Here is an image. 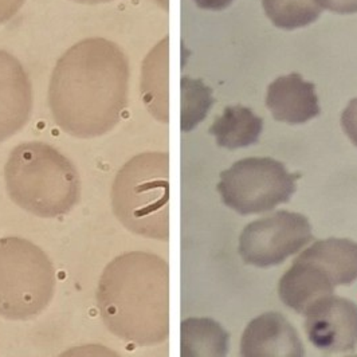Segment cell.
Returning <instances> with one entry per match:
<instances>
[{
	"label": "cell",
	"mask_w": 357,
	"mask_h": 357,
	"mask_svg": "<svg viewBox=\"0 0 357 357\" xmlns=\"http://www.w3.org/2000/svg\"><path fill=\"white\" fill-rule=\"evenodd\" d=\"M55 270L47 254L19 236L0 239V317L27 321L53 301Z\"/></svg>",
	"instance_id": "5"
},
{
	"label": "cell",
	"mask_w": 357,
	"mask_h": 357,
	"mask_svg": "<svg viewBox=\"0 0 357 357\" xmlns=\"http://www.w3.org/2000/svg\"><path fill=\"white\" fill-rule=\"evenodd\" d=\"M241 356L303 357L305 347L297 331L281 313L268 312L246 326L241 339Z\"/></svg>",
	"instance_id": "10"
},
{
	"label": "cell",
	"mask_w": 357,
	"mask_h": 357,
	"mask_svg": "<svg viewBox=\"0 0 357 357\" xmlns=\"http://www.w3.org/2000/svg\"><path fill=\"white\" fill-rule=\"evenodd\" d=\"M199 8L207 11H223L230 7L234 0H192Z\"/></svg>",
	"instance_id": "22"
},
{
	"label": "cell",
	"mask_w": 357,
	"mask_h": 357,
	"mask_svg": "<svg viewBox=\"0 0 357 357\" xmlns=\"http://www.w3.org/2000/svg\"><path fill=\"white\" fill-rule=\"evenodd\" d=\"M305 333L325 354L354 351L357 345V304L333 294L319 298L305 310Z\"/></svg>",
	"instance_id": "8"
},
{
	"label": "cell",
	"mask_w": 357,
	"mask_h": 357,
	"mask_svg": "<svg viewBox=\"0 0 357 357\" xmlns=\"http://www.w3.org/2000/svg\"><path fill=\"white\" fill-rule=\"evenodd\" d=\"M264 130V120L242 105L227 107L210 128L216 144L227 149L246 148L259 142Z\"/></svg>",
	"instance_id": "15"
},
{
	"label": "cell",
	"mask_w": 357,
	"mask_h": 357,
	"mask_svg": "<svg viewBox=\"0 0 357 357\" xmlns=\"http://www.w3.org/2000/svg\"><path fill=\"white\" fill-rule=\"evenodd\" d=\"M312 241V225L306 216L277 211L243 229L238 251L246 265L266 268L281 265Z\"/></svg>",
	"instance_id": "7"
},
{
	"label": "cell",
	"mask_w": 357,
	"mask_h": 357,
	"mask_svg": "<svg viewBox=\"0 0 357 357\" xmlns=\"http://www.w3.org/2000/svg\"><path fill=\"white\" fill-rule=\"evenodd\" d=\"M211 89L200 79H181V129L188 132L207 116L214 104Z\"/></svg>",
	"instance_id": "18"
},
{
	"label": "cell",
	"mask_w": 357,
	"mask_h": 357,
	"mask_svg": "<svg viewBox=\"0 0 357 357\" xmlns=\"http://www.w3.org/2000/svg\"><path fill=\"white\" fill-rule=\"evenodd\" d=\"M321 10L339 15L357 14V0H316Z\"/></svg>",
	"instance_id": "20"
},
{
	"label": "cell",
	"mask_w": 357,
	"mask_h": 357,
	"mask_svg": "<svg viewBox=\"0 0 357 357\" xmlns=\"http://www.w3.org/2000/svg\"><path fill=\"white\" fill-rule=\"evenodd\" d=\"M341 126L349 140L357 146V98H354L341 114Z\"/></svg>",
	"instance_id": "19"
},
{
	"label": "cell",
	"mask_w": 357,
	"mask_h": 357,
	"mask_svg": "<svg viewBox=\"0 0 357 357\" xmlns=\"http://www.w3.org/2000/svg\"><path fill=\"white\" fill-rule=\"evenodd\" d=\"M129 78V59L117 43L101 36L77 42L50 77L47 100L55 124L77 139L107 135L128 105Z\"/></svg>",
	"instance_id": "1"
},
{
	"label": "cell",
	"mask_w": 357,
	"mask_h": 357,
	"mask_svg": "<svg viewBox=\"0 0 357 357\" xmlns=\"http://www.w3.org/2000/svg\"><path fill=\"white\" fill-rule=\"evenodd\" d=\"M335 289L336 286L321 268L298 255L281 277L278 294L287 307L304 314L310 305L321 297L333 294Z\"/></svg>",
	"instance_id": "12"
},
{
	"label": "cell",
	"mask_w": 357,
	"mask_h": 357,
	"mask_svg": "<svg viewBox=\"0 0 357 357\" xmlns=\"http://www.w3.org/2000/svg\"><path fill=\"white\" fill-rule=\"evenodd\" d=\"M169 158L165 152H144L120 168L112 184V210L128 231L168 238Z\"/></svg>",
	"instance_id": "4"
},
{
	"label": "cell",
	"mask_w": 357,
	"mask_h": 357,
	"mask_svg": "<svg viewBox=\"0 0 357 357\" xmlns=\"http://www.w3.org/2000/svg\"><path fill=\"white\" fill-rule=\"evenodd\" d=\"M34 107L30 77L17 56L0 49V143L27 126Z\"/></svg>",
	"instance_id": "9"
},
{
	"label": "cell",
	"mask_w": 357,
	"mask_h": 357,
	"mask_svg": "<svg viewBox=\"0 0 357 357\" xmlns=\"http://www.w3.org/2000/svg\"><path fill=\"white\" fill-rule=\"evenodd\" d=\"M4 181L10 199L38 218L69 214L81 197L75 165L42 142H26L11 151L4 165Z\"/></svg>",
	"instance_id": "3"
},
{
	"label": "cell",
	"mask_w": 357,
	"mask_h": 357,
	"mask_svg": "<svg viewBox=\"0 0 357 357\" xmlns=\"http://www.w3.org/2000/svg\"><path fill=\"white\" fill-rule=\"evenodd\" d=\"M298 176L271 158H248L220 174L216 185L225 206L241 215L262 214L290 200Z\"/></svg>",
	"instance_id": "6"
},
{
	"label": "cell",
	"mask_w": 357,
	"mask_h": 357,
	"mask_svg": "<svg viewBox=\"0 0 357 357\" xmlns=\"http://www.w3.org/2000/svg\"><path fill=\"white\" fill-rule=\"evenodd\" d=\"M96 300L116 337L142 347L167 339L168 265L159 255L130 251L116 257L100 277Z\"/></svg>",
	"instance_id": "2"
},
{
	"label": "cell",
	"mask_w": 357,
	"mask_h": 357,
	"mask_svg": "<svg viewBox=\"0 0 357 357\" xmlns=\"http://www.w3.org/2000/svg\"><path fill=\"white\" fill-rule=\"evenodd\" d=\"M266 107L274 120L289 126H301L320 114L316 86L298 73L278 77L268 88Z\"/></svg>",
	"instance_id": "11"
},
{
	"label": "cell",
	"mask_w": 357,
	"mask_h": 357,
	"mask_svg": "<svg viewBox=\"0 0 357 357\" xmlns=\"http://www.w3.org/2000/svg\"><path fill=\"white\" fill-rule=\"evenodd\" d=\"M142 94L148 112L161 123L168 121V38L146 54L142 69Z\"/></svg>",
	"instance_id": "14"
},
{
	"label": "cell",
	"mask_w": 357,
	"mask_h": 357,
	"mask_svg": "<svg viewBox=\"0 0 357 357\" xmlns=\"http://www.w3.org/2000/svg\"><path fill=\"white\" fill-rule=\"evenodd\" d=\"M156 1L160 4L161 7H164V8L168 7V0H156Z\"/></svg>",
	"instance_id": "24"
},
{
	"label": "cell",
	"mask_w": 357,
	"mask_h": 357,
	"mask_svg": "<svg viewBox=\"0 0 357 357\" xmlns=\"http://www.w3.org/2000/svg\"><path fill=\"white\" fill-rule=\"evenodd\" d=\"M331 278L333 285H352L357 280V243L344 238L316 241L300 254Z\"/></svg>",
	"instance_id": "13"
},
{
	"label": "cell",
	"mask_w": 357,
	"mask_h": 357,
	"mask_svg": "<svg viewBox=\"0 0 357 357\" xmlns=\"http://www.w3.org/2000/svg\"><path fill=\"white\" fill-rule=\"evenodd\" d=\"M26 0H0V26L14 18Z\"/></svg>",
	"instance_id": "21"
},
{
	"label": "cell",
	"mask_w": 357,
	"mask_h": 357,
	"mask_svg": "<svg viewBox=\"0 0 357 357\" xmlns=\"http://www.w3.org/2000/svg\"><path fill=\"white\" fill-rule=\"evenodd\" d=\"M74 3H79V4H88V6H96V4H105L110 3L113 0H72Z\"/></svg>",
	"instance_id": "23"
},
{
	"label": "cell",
	"mask_w": 357,
	"mask_h": 357,
	"mask_svg": "<svg viewBox=\"0 0 357 357\" xmlns=\"http://www.w3.org/2000/svg\"><path fill=\"white\" fill-rule=\"evenodd\" d=\"M262 7L275 27L287 31L314 23L321 14L316 0H262Z\"/></svg>",
	"instance_id": "17"
},
{
	"label": "cell",
	"mask_w": 357,
	"mask_h": 357,
	"mask_svg": "<svg viewBox=\"0 0 357 357\" xmlns=\"http://www.w3.org/2000/svg\"><path fill=\"white\" fill-rule=\"evenodd\" d=\"M230 347V335L213 319H188L181 324L184 356L223 357Z\"/></svg>",
	"instance_id": "16"
}]
</instances>
